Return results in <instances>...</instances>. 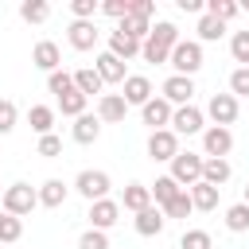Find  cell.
I'll use <instances>...</instances> for the list:
<instances>
[{
	"label": "cell",
	"instance_id": "52a82bcc",
	"mask_svg": "<svg viewBox=\"0 0 249 249\" xmlns=\"http://www.w3.org/2000/svg\"><path fill=\"white\" fill-rule=\"evenodd\" d=\"M230 148H233V132L230 128H218V124L202 128V152H206V160H226Z\"/></svg>",
	"mask_w": 249,
	"mask_h": 249
},
{
	"label": "cell",
	"instance_id": "603a6c76",
	"mask_svg": "<svg viewBox=\"0 0 249 249\" xmlns=\"http://www.w3.org/2000/svg\"><path fill=\"white\" fill-rule=\"evenodd\" d=\"M66 195H70V187H66L62 179H47V183L39 187V206H51V210H58V206L66 202Z\"/></svg>",
	"mask_w": 249,
	"mask_h": 249
},
{
	"label": "cell",
	"instance_id": "4fadbf2b",
	"mask_svg": "<svg viewBox=\"0 0 249 249\" xmlns=\"http://www.w3.org/2000/svg\"><path fill=\"white\" fill-rule=\"evenodd\" d=\"M66 39H70L74 51H93V47H97V27H93V19H74V23L66 27Z\"/></svg>",
	"mask_w": 249,
	"mask_h": 249
},
{
	"label": "cell",
	"instance_id": "ee69618b",
	"mask_svg": "<svg viewBox=\"0 0 249 249\" xmlns=\"http://www.w3.org/2000/svg\"><path fill=\"white\" fill-rule=\"evenodd\" d=\"M152 12H156V4H152V0H132V12H128V16H140V19H152Z\"/></svg>",
	"mask_w": 249,
	"mask_h": 249
},
{
	"label": "cell",
	"instance_id": "484cf974",
	"mask_svg": "<svg viewBox=\"0 0 249 249\" xmlns=\"http://www.w3.org/2000/svg\"><path fill=\"white\" fill-rule=\"evenodd\" d=\"M148 191H152V198H156V206L163 210V206H167V202H171V198H175V195H179L183 187H179V183H175L171 175H160V179H156V183H152Z\"/></svg>",
	"mask_w": 249,
	"mask_h": 249
},
{
	"label": "cell",
	"instance_id": "b9f144b4",
	"mask_svg": "<svg viewBox=\"0 0 249 249\" xmlns=\"http://www.w3.org/2000/svg\"><path fill=\"white\" fill-rule=\"evenodd\" d=\"M97 0H70V12H74V19H93L97 16Z\"/></svg>",
	"mask_w": 249,
	"mask_h": 249
},
{
	"label": "cell",
	"instance_id": "4dcf8cb0",
	"mask_svg": "<svg viewBox=\"0 0 249 249\" xmlns=\"http://www.w3.org/2000/svg\"><path fill=\"white\" fill-rule=\"evenodd\" d=\"M19 16H23L27 23H43V19L51 16V4H47V0H23V4H19Z\"/></svg>",
	"mask_w": 249,
	"mask_h": 249
},
{
	"label": "cell",
	"instance_id": "8fae6325",
	"mask_svg": "<svg viewBox=\"0 0 249 249\" xmlns=\"http://www.w3.org/2000/svg\"><path fill=\"white\" fill-rule=\"evenodd\" d=\"M148 156H152V160H167V163H171V160L179 156V136H175L171 128L152 132V136H148Z\"/></svg>",
	"mask_w": 249,
	"mask_h": 249
},
{
	"label": "cell",
	"instance_id": "1f68e13d",
	"mask_svg": "<svg viewBox=\"0 0 249 249\" xmlns=\"http://www.w3.org/2000/svg\"><path fill=\"white\" fill-rule=\"evenodd\" d=\"M86 101H89V97H82L78 89H66V93L58 97V109H62L66 117H82V113H86Z\"/></svg>",
	"mask_w": 249,
	"mask_h": 249
},
{
	"label": "cell",
	"instance_id": "bcb514c9",
	"mask_svg": "<svg viewBox=\"0 0 249 249\" xmlns=\"http://www.w3.org/2000/svg\"><path fill=\"white\" fill-rule=\"evenodd\" d=\"M241 202H245V206H249V183H245V195H241Z\"/></svg>",
	"mask_w": 249,
	"mask_h": 249
},
{
	"label": "cell",
	"instance_id": "8d00e7d4",
	"mask_svg": "<svg viewBox=\"0 0 249 249\" xmlns=\"http://www.w3.org/2000/svg\"><path fill=\"white\" fill-rule=\"evenodd\" d=\"M47 89H51L54 97H62L66 89H74V78H70L66 70H54V74H47Z\"/></svg>",
	"mask_w": 249,
	"mask_h": 249
},
{
	"label": "cell",
	"instance_id": "7c38bea8",
	"mask_svg": "<svg viewBox=\"0 0 249 249\" xmlns=\"http://www.w3.org/2000/svg\"><path fill=\"white\" fill-rule=\"evenodd\" d=\"M140 117H144V124H148L152 132H160V128L171 124V105H167L163 97H148V101L140 105Z\"/></svg>",
	"mask_w": 249,
	"mask_h": 249
},
{
	"label": "cell",
	"instance_id": "5bb4252c",
	"mask_svg": "<svg viewBox=\"0 0 249 249\" xmlns=\"http://www.w3.org/2000/svg\"><path fill=\"white\" fill-rule=\"evenodd\" d=\"M31 62H35L43 74H54V70L62 66V51H58V43L39 39V43H35V51H31Z\"/></svg>",
	"mask_w": 249,
	"mask_h": 249
},
{
	"label": "cell",
	"instance_id": "836d02e7",
	"mask_svg": "<svg viewBox=\"0 0 249 249\" xmlns=\"http://www.w3.org/2000/svg\"><path fill=\"white\" fill-rule=\"evenodd\" d=\"M179 249H214V241H210V233H206V230H183Z\"/></svg>",
	"mask_w": 249,
	"mask_h": 249
},
{
	"label": "cell",
	"instance_id": "5b68a950",
	"mask_svg": "<svg viewBox=\"0 0 249 249\" xmlns=\"http://www.w3.org/2000/svg\"><path fill=\"white\" fill-rule=\"evenodd\" d=\"M237 113H241V105H237L233 93H214V97L206 101V113H202V117H210L218 128H230V124L237 121Z\"/></svg>",
	"mask_w": 249,
	"mask_h": 249
},
{
	"label": "cell",
	"instance_id": "9c48e42d",
	"mask_svg": "<svg viewBox=\"0 0 249 249\" xmlns=\"http://www.w3.org/2000/svg\"><path fill=\"white\" fill-rule=\"evenodd\" d=\"M191 97H195V78L171 74V78L163 82V101H167L171 109H179V105H191Z\"/></svg>",
	"mask_w": 249,
	"mask_h": 249
},
{
	"label": "cell",
	"instance_id": "d4e9b609",
	"mask_svg": "<svg viewBox=\"0 0 249 249\" xmlns=\"http://www.w3.org/2000/svg\"><path fill=\"white\" fill-rule=\"evenodd\" d=\"M230 175H233L230 160H202V183H210V187L222 191V183H226Z\"/></svg>",
	"mask_w": 249,
	"mask_h": 249
},
{
	"label": "cell",
	"instance_id": "7402d4cb",
	"mask_svg": "<svg viewBox=\"0 0 249 249\" xmlns=\"http://www.w3.org/2000/svg\"><path fill=\"white\" fill-rule=\"evenodd\" d=\"M70 78H74V89H78L82 97H93V93H101V86H105V82L97 78V70H93V66H78Z\"/></svg>",
	"mask_w": 249,
	"mask_h": 249
},
{
	"label": "cell",
	"instance_id": "d590c367",
	"mask_svg": "<svg viewBox=\"0 0 249 249\" xmlns=\"http://www.w3.org/2000/svg\"><path fill=\"white\" fill-rule=\"evenodd\" d=\"M230 54H233V62L249 66V31H233V39H230Z\"/></svg>",
	"mask_w": 249,
	"mask_h": 249
},
{
	"label": "cell",
	"instance_id": "f35d334b",
	"mask_svg": "<svg viewBox=\"0 0 249 249\" xmlns=\"http://www.w3.org/2000/svg\"><path fill=\"white\" fill-rule=\"evenodd\" d=\"M16 117H19V109H16V101H8V97H0V136L16 128Z\"/></svg>",
	"mask_w": 249,
	"mask_h": 249
},
{
	"label": "cell",
	"instance_id": "7bdbcfd3",
	"mask_svg": "<svg viewBox=\"0 0 249 249\" xmlns=\"http://www.w3.org/2000/svg\"><path fill=\"white\" fill-rule=\"evenodd\" d=\"M97 12H105V16H113V19H124V16L132 12V0H105Z\"/></svg>",
	"mask_w": 249,
	"mask_h": 249
},
{
	"label": "cell",
	"instance_id": "4316f807",
	"mask_svg": "<svg viewBox=\"0 0 249 249\" xmlns=\"http://www.w3.org/2000/svg\"><path fill=\"white\" fill-rule=\"evenodd\" d=\"M27 121H31V128H35L39 136H47V132L54 128V109H51V105H31V109H27Z\"/></svg>",
	"mask_w": 249,
	"mask_h": 249
},
{
	"label": "cell",
	"instance_id": "74e56055",
	"mask_svg": "<svg viewBox=\"0 0 249 249\" xmlns=\"http://www.w3.org/2000/svg\"><path fill=\"white\" fill-rule=\"evenodd\" d=\"M230 93L233 97H249V66H237L230 74Z\"/></svg>",
	"mask_w": 249,
	"mask_h": 249
},
{
	"label": "cell",
	"instance_id": "30bf717a",
	"mask_svg": "<svg viewBox=\"0 0 249 249\" xmlns=\"http://www.w3.org/2000/svg\"><path fill=\"white\" fill-rule=\"evenodd\" d=\"M89 230H109V226H117V218H121V202H113V198H97V202H89Z\"/></svg>",
	"mask_w": 249,
	"mask_h": 249
},
{
	"label": "cell",
	"instance_id": "e575fe53",
	"mask_svg": "<svg viewBox=\"0 0 249 249\" xmlns=\"http://www.w3.org/2000/svg\"><path fill=\"white\" fill-rule=\"evenodd\" d=\"M191 210H195V206H191V195H187V191H179V195L163 206V218H187Z\"/></svg>",
	"mask_w": 249,
	"mask_h": 249
},
{
	"label": "cell",
	"instance_id": "8992f818",
	"mask_svg": "<svg viewBox=\"0 0 249 249\" xmlns=\"http://www.w3.org/2000/svg\"><path fill=\"white\" fill-rule=\"evenodd\" d=\"M109 175L105 171H78V179H74V191L82 195V198H89V202H97V198H109Z\"/></svg>",
	"mask_w": 249,
	"mask_h": 249
},
{
	"label": "cell",
	"instance_id": "44dd1931",
	"mask_svg": "<svg viewBox=\"0 0 249 249\" xmlns=\"http://www.w3.org/2000/svg\"><path fill=\"white\" fill-rule=\"evenodd\" d=\"M109 54H113V58H121V62H128V58H136V54H140V43H136V39H128L124 31H109Z\"/></svg>",
	"mask_w": 249,
	"mask_h": 249
},
{
	"label": "cell",
	"instance_id": "d6986e66",
	"mask_svg": "<svg viewBox=\"0 0 249 249\" xmlns=\"http://www.w3.org/2000/svg\"><path fill=\"white\" fill-rule=\"evenodd\" d=\"M70 136H74L78 144H93V140L101 136V121H97V113H82V117H74Z\"/></svg>",
	"mask_w": 249,
	"mask_h": 249
},
{
	"label": "cell",
	"instance_id": "60d3db41",
	"mask_svg": "<svg viewBox=\"0 0 249 249\" xmlns=\"http://www.w3.org/2000/svg\"><path fill=\"white\" fill-rule=\"evenodd\" d=\"M78 249H109V237H105L101 230H86V233L78 237Z\"/></svg>",
	"mask_w": 249,
	"mask_h": 249
},
{
	"label": "cell",
	"instance_id": "9a60e30c",
	"mask_svg": "<svg viewBox=\"0 0 249 249\" xmlns=\"http://www.w3.org/2000/svg\"><path fill=\"white\" fill-rule=\"evenodd\" d=\"M124 113H128V105H124L121 93H101L97 97V121L101 124H117V121H124Z\"/></svg>",
	"mask_w": 249,
	"mask_h": 249
},
{
	"label": "cell",
	"instance_id": "ac0fdd59",
	"mask_svg": "<svg viewBox=\"0 0 249 249\" xmlns=\"http://www.w3.org/2000/svg\"><path fill=\"white\" fill-rule=\"evenodd\" d=\"M163 226H167V218H163L160 206H148V210L136 214V233H140V237H160Z\"/></svg>",
	"mask_w": 249,
	"mask_h": 249
},
{
	"label": "cell",
	"instance_id": "d6a6232c",
	"mask_svg": "<svg viewBox=\"0 0 249 249\" xmlns=\"http://www.w3.org/2000/svg\"><path fill=\"white\" fill-rule=\"evenodd\" d=\"M23 237V222L12 218V214H0V245H12Z\"/></svg>",
	"mask_w": 249,
	"mask_h": 249
},
{
	"label": "cell",
	"instance_id": "f6af8a7d",
	"mask_svg": "<svg viewBox=\"0 0 249 249\" xmlns=\"http://www.w3.org/2000/svg\"><path fill=\"white\" fill-rule=\"evenodd\" d=\"M179 12H202V0H179Z\"/></svg>",
	"mask_w": 249,
	"mask_h": 249
},
{
	"label": "cell",
	"instance_id": "ffe728a7",
	"mask_svg": "<svg viewBox=\"0 0 249 249\" xmlns=\"http://www.w3.org/2000/svg\"><path fill=\"white\" fill-rule=\"evenodd\" d=\"M121 206H124V210H132V214H140V210H148V206H152V191H148L144 183H124Z\"/></svg>",
	"mask_w": 249,
	"mask_h": 249
},
{
	"label": "cell",
	"instance_id": "f1b7e54d",
	"mask_svg": "<svg viewBox=\"0 0 249 249\" xmlns=\"http://www.w3.org/2000/svg\"><path fill=\"white\" fill-rule=\"evenodd\" d=\"M195 31H198V43H214V39H222V31H226V23L202 12V19H198V27H195Z\"/></svg>",
	"mask_w": 249,
	"mask_h": 249
},
{
	"label": "cell",
	"instance_id": "e0dca14e",
	"mask_svg": "<svg viewBox=\"0 0 249 249\" xmlns=\"http://www.w3.org/2000/svg\"><path fill=\"white\" fill-rule=\"evenodd\" d=\"M121 86H124V93H121V97H124V105H144V101L152 97V82H148L144 74H128Z\"/></svg>",
	"mask_w": 249,
	"mask_h": 249
},
{
	"label": "cell",
	"instance_id": "6da1fadb",
	"mask_svg": "<svg viewBox=\"0 0 249 249\" xmlns=\"http://www.w3.org/2000/svg\"><path fill=\"white\" fill-rule=\"evenodd\" d=\"M175 43H179V27L167 23V19H160V23L148 31V39L140 43V58H144V62H167Z\"/></svg>",
	"mask_w": 249,
	"mask_h": 249
},
{
	"label": "cell",
	"instance_id": "cb8c5ba5",
	"mask_svg": "<svg viewBox=\"0 0 249 249\" xmlns=\"http://www.w3.org/2000/svg\"><path fill=\"white\" fill-rule=\"evenodd\" d=\"M187 195H191V206H195V210H214V206H218V195H222V191L198 179L195 187H187Z\"/></svg>",
	"mask_w": 249,
	"mask_h": 249
},
{
	"label": "cell",
	"instance_id": "7a4b0ae2",
	"mask_svg": "<svg viewBox=\"0 0 249 249\" xmlns=\"http://www.w3.org/2000/svg\"><path fill=\"white\" fill-rule=\"evenodd\" d=\"M167 62H171L175 74H183V78L198 74V70H202V43H198V39H179V43L171 47V58H167Z\"/></svg>",
	"mask_w": 249,
	"mask_h": 249
},
{
	"label": "cell",
	"instance_id": "2e32d148",
	"mask_svg": "<svg viewBox=\"0 0 249 249\" xmlns=\"http://www.w3.org/2000/svg\"><path fill=\"white\" fill-rule=\"evenodd\" d=\"M93 70H97V78H101L105 86H121V82L128 78V74H124V62H121V58H113L109 51H105V54H97Z\"/></svg>",
	"mask_w": 249,
	"mask_h": 249
},
{
	"label": "cell",
	"instance_id": "f546056e",
	"mask_svg": "<svg viewBox=\"0 0 249 249\" xmlns=\"http://www.w3.org/2000/svg\"><path fill=\"white\" fill-rule=\"evenodd\" d=\"M202 12H206V16H214V19H222V23H226V19H233V16H237V12H241V8H237V4H233V0H206V4H202Z\"/></svg>",
	"mask_w": 249,
	"mask_h": 249
},
{
	"label": "cell",
	"instance_id": "7dc6e473",
	"mask_svg": "<svg viewBox=\"0 0 249 249\" xmlns=\"http://www.w3.org/2000/svg\"><path fill=\"white\" fill-rule=\"evenodd\" d=\"M245 8H249V4H245Z\"/></svg>",
	"mask_w": 249,
	"mask_h": 249
},
{
	"label": "cell",
	"instance_id": "3957f363",
	"mask_svg": "<svg viewBox=\"0 0 249 249\" xmlns=\"http://www.w3.org/2000/svg\"><path fill=\"white\" fill-rule=\"evenodd\" d=\"M4 214H12V218H23V214H31L35 206H39V191L31 187V183H12L8 191H4Z\"/></svg>",
	"mask_w": 249,
	"mask_h": 249
},
{
	"label": "cell",
	"instance_id": "83f0119b",
	"mask_svg": "<svg viewBox=\"0 0 249 249\" xmlns=\"http://www.w3.org/2000/svg\"><path fill=\"white\" fill-rule=\"evenodd\" d=\"M226 230H230V233H245V230H249V206H245V202H233V206L226 210Z\"/></svg>",
	"mask_w": 249,
	"mask_h": 249
},
{
	"label": "cell",
	"instance_id": "c3c4849f",
	"mask_svg": "<svg viewBox=\"0 0 249 249\" xmlns=\"http://www.w3.org/2000/svg\"><path fill=\"white\" fill-rule=\"evenodd\" d=\"M0 249H4V245H0Z\"/></svg>",
	"mask_w": 249,
	"mask_h": 249
},
{
	"label": "cell",
	"instance_id": "ba28073f",
	"mask_svg": "<svg viewBox=\"0 0 249 249\" xmlns=\"http://www.w3.org/2000/svg\"><path fill=\"white\" fill-rule=\"evenodd\" d=\"M175 136H191V132H202L206 124H202V109H195V105H179V109H171V124H167Z\"/></svg>",
	"mask_w": 249,
	"mask_h": 249
},
{
	"label": "cell",
	"instance_id": "ab89813d",
	"mask_svg": "<svg viewBox=\"0 0 249 249\" xmlns=\"http://www.w3.org/2000/svg\"><path fill=\"white\" fill-rule=\"evenodd\" d=\"M39 156H43V160H54V156H62V140H58L54 132L39 136Z\"/></svg>",
	"mask_w": 249,
	"mask_h": 249
},
{
	"label": "cell",
	"instance_id": "277c9868",
	"mask_svg": "<svg viewBox=\"0 0 249 249\" xmlns=\"http://www.w3.org/2000/svg\"><path fill=\"white\" fill-rule=\"evenodd\" d=\"M202 160H206V156H195V152H179V156L171 160V171H167V175H171V179H175V183L187 191V187H195V183L202 179Z\"/></svg>",
	"mask_w": 249,
	"mask_h": 249
}]
</instances>
